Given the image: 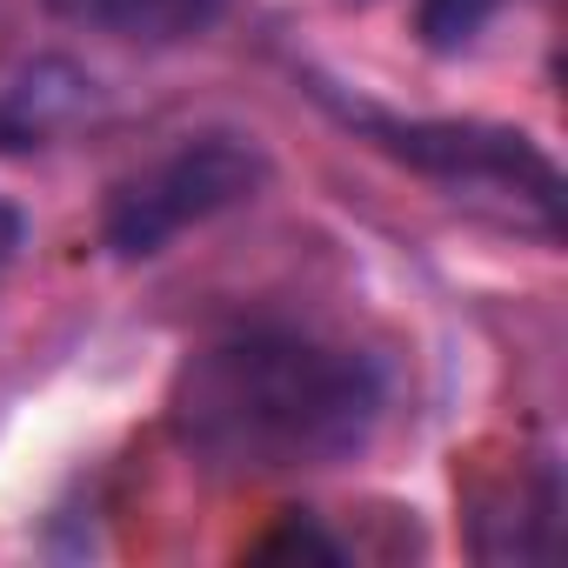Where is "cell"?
Here are the masks:
<instances>
[{"label": "cell", "mask_w": 568, "mask_h": 568, "mask_svg": "<svg viewBox=\"0 0 568 568\" xmlns=\"http://www.w3.org/2000/svg\"><path fill=\"white\" fill-rule=\"evenodd\" d=\"M382 415V355L295 322H247L201 342L168 395L174 442L214 475L342 468L375 442Z\"/></svg>", "instance_id": "6da1fadb"}, {"label": "cell", "mask_w": 568, "mask_h": 568, "mask_svg": "<svg viewBox=\"0 0 568 568\" xmlns=\"http://www.w3.org/2000/svg\"><path fill=\"white\" fill-rule=\"evenodd\" d=\"M315 101L355 141L402 161L408 174H422L448 201H462V207H475V214H488L515 234H535V241L561 234V174L521 128L455 121V114H395V108L342 94L335 81H315Z\"/></svg>", "instance_id": "7a4b0ae2"}, {"label": "cell", "mask_w": 568, "mask_h": 568, "mask_svg": "<svg viewBox=\"0 0 568 568\" xmlns=\"http://www.w3.org/2000/svg\"><path fill=\"white\" fill-rule=\"evenodd\" d=\"M267 174L274 168H267V154L247 134H227V128L187 134V141H174L168 154H154L148 168H134L108 194L101 241H108L114 261H154L187 227H207L214 214L254 201L267 187Z\"/></svg>", "instance_id": "3957f363"}, {"label": "cell", "mask_w": 568, "mask_h": 568, "mask_svg": "<svg viewBox=\"0 0 568 568\" xmlns=\"http://www.w3.org/2000/svg\"><path fill=\"white\" fill-rule=\"evenodd\" d=\"M48 8L68 28L108 34L128 48H181V41H201L227 14V0H48Z\"/></svg>", "instance_id": "277c9868"}, {"label": "cell", "mask_w": 568, "mask_h": 568, "mask_svg": "<svg viewBox=\"0 0 568 568\" xmlns=\"http://www.w3.org/2000/svg\"><path fill=\"white\" fill-rule=\"evenodd\" d=\"M88 101V81L68 61H34L0 88V148H34L61 121H74Z\"/></svg>", "instance_id": "5b68a950"}, {"label": "cell", "mask_w": 568, "mask_h": 568, "mask_svg": "<svg viewBox=\"0 0 568 568\" xmlns=\"http://www.w3.org/2000/svg\"><path fill=\"white\" fill-rule=\"evenodd\" d=\"M495 14H501V0H422V8H415V34H422V48L455 54V48H468Z\"/></svg>", "instance_id": "8992f818"}, {"label": "cell", "mask_w": 568, "mask_h": 568, "mask_svg": "<svg viewBox=\"0 0 568 568\" xmlns=\"http://www.w3.org/2000/svg\"><path fill=\"white\" fill-rule=\"evenodd\" d=\"M21 241H28V214L8 201V194H0V274H8L14 267V254H21Z\"/></svg>", "instance_id": "52a82bcc"}]
</instances>
